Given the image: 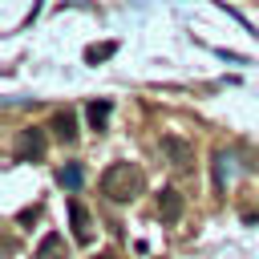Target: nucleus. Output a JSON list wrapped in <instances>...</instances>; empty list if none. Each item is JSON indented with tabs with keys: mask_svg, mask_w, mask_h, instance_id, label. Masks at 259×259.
<instances>
[{
	"mask_svg": "<svg viewBox=\"0 0 259 259\" xmlns=\"http://www.w3.org/2000/svg\"><path fill=\"white\" fill-rule=\"evenodd\" d=\"M142 190H146V174H142L134 162H113V166H105V174H101V194H105L109 202H134Z\"/></svg>",
	"mask_w": 259,
	"mask_h": 259,
	"instance_id": "obj_1",
	"label": "nucleus"
},
{
	"mask_svg": "<svg viewBox=\"0 0 259 259\" xmlns=\"http://www.w3.org/2000/svg\"><path fill=\"white\" fill-rule=\"evenodd\" d=\"M12 158L16 162H40L45 158V130H36V125L20 130L16 142H12Z\"/></svg>",
	"mask_w": 259,
	"mask_h": 259,
	"instance_id": "obj_2",
	"label": "nucleus"
},
{
	"mask_svg": "<svg viewBox=\"0 0 259 259\" xmlns=\"http://www.w3.org/2000/svg\"><path fill=\"white\" fill-rule=\"evenodd\" d=\"M162 154L170 158V166H174V170H186V166L194 162V146H190V142H182V138H174V134H166V138H162Z\"/></svg>",
	"mask_w": 259,
	"mask_h": 259,
	"instance_id": "obj_3",
	"label": "nucleus"
},
{
	"mask_svg": "<svg viewBox=\"0 0 259 259\" xmlns=\"http://www.w3.org/2000/svg\"><path fill=\"white\" fill-rule=\"evenodd\" d=\"M158 219L162 223H178L182 219V194L174 186H162L158 190Z\"/></svg>",
	"mask_w": 259,
	"mask_h": 259,
	"instance_id": "obj_4",
	"label": "nucleus"
},
{
	"mask_svg": "<svg viewBox=\"0 0 259 259\" xmlns=\"http://www.w3.org/2000/svg\"><path fill=\"white\" fill-rule=\"evenodd\" d=\"M69 219H73V239H77V243L85 247V243L93 239V227H89V210H85V206H81L77 198L69 202Z\"/></svg>",
	"mask_w": 259,
	"mask_h": 259,
	"instance_id": "obj_5",
	"label": "nucleus"
},
{
	"mask_svg": "<svg viewBox=\"0 0 259 259\" xmlns=\"http://www.w3.org/2000/svg\"><path fill=\"white\" fill-rule=\"evenodd\" d=\"M109 113H113V101H105V97H101V101H89V105H85V117H89V125H93L97 134H101V130L109 125Z\"/></svg>",
	"mask_w": 259,
	"mask_h": 259,
	"instance_id": "obj_6",
	"label": "nucleus"
},
{
	"mask_svg": "<svg viewBox=\"0 0 259 259\" xmlns=\"http://www.w3.org/2000/svg\"><path fill=\"white\" fill-rule=\"evenodd\" d=\"M53 134H57L61 142H77V113H73V109H61V113L53 117Z\"/></svg>",
	"mask_w": 259,
	"mask_h": 259,
	"instance_id": "obj_7",
	"label": "nucleus"
},
{
	"mask_svg": "<svg viewBox=\"0 0 259 259\" xmlns=\"http://www.w3.org/2000/svg\"><path fill=\"white\" fill-rule=\"evenodd\" d=\"M36 259H65V235L49 231V235L36 243Z\"/></svg>",
	"mask_w": 259,
	"mask_h": 259,
	"instance_id": "obj_8",
	"label": "nucleus"
},
{
	"mask_svg": "<svg viewBox=\"0 0 259 259\" xmlns=\"http://www.w3.org/2000/svg\"><path fill=\"white\" fill-rule=\"evenodd\" d=\"M57 182H61L65 190H81V182H85V170H81V162H69V166H61V170H57Z\"/></svg>",
	"mask_w": 259,
	"mask_h": 259,
	"instance_id": "obj_9",
	"label": "nucleus"
},
{
	"mask_svg": "<svg viewBox=\"0 0 259 259\" xmlns=\"http://www.w3.org/2000/svg\"><path fill=\"white\" fill-rule=\"evenodd\" d=\"M113 53H117V45H113V40H105V45H89V49H85V61H89V65H97V61H109Z\"/></svg>",
	"mask_w": 259,
	"mask_h": 259,
	"instance_id": "obj_10",
	"label": "nucleus"
},
{
	"mask_svg": "<svg viewBox=\"0 0 259 259\" xmlns=\"http://www.w3.org/2000/svg\"><path fill=\"white\" fill-rule=\"evenodd\" d=\"M227 174H231V154L219 150V154H214V186H219V190L227 186Z\"/></svg>",
	"mask_w": 259,
	"mask_h": 259,
	"instance_id": "obj_11",
	"label": "nucleus"
}]
</instances>
